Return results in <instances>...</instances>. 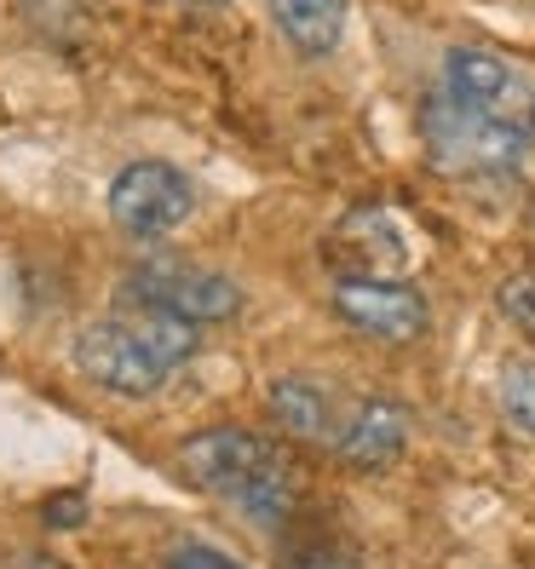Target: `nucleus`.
<instances>
[{"label": "nucleus", "mask_w": 535, "mask_h": 569, "mask_svg": "<svg viewBox=\"0 0 535 569\" xmlns=\"http://www.w3.org/2000/svg\"><path fill=\"white\" fill-rule=\"evenodd\" d=\"M179 472L196 489L242 507L265 529H283L294 518V500H299L294 460L248 426H208V431H196V438H185Z\"/></svg>", "instance_id": "f257e3e1"}, {"label": "nucleus", "mask_w": 535, "mask_h": 569, "mask_svg": "<svg viewBox=\"0 0 535 569\" xmlns=\"http://www.w3.org/2000/svg\"><path fill=\"white\" fill-rule=\"evenodd\" d=\"M420 139L426 156L444 173H466V179H518L524 167V127L489 121L478 110L455 104L449 92H432L420 104Z\"/></svg>", "instance_id": "f03ea898"}, {"label": "nucleus", "mask_w": 535, "mask_h": 569, "mask_svg": "<svg viewBox=\"0 0 535 569\" xmlns=\"http://www.w3.org/2000/svg\"><path fill=\"white\" fill-rule=\"evenodd\" d=\"M127 299L132 306H156V311H174L185 322H230L242 311V288L230 282L214 264H196V259H145L127 271Z\"/></svg>", "instance_id": "7ed1b4c3"}, {"label": "nucleus", "mask_w": 535, "mask_h": 569, "mask_svg": "<svg viewBox=\"0 0 535 569\" xmlns=\"http://www.w3.org/2000/svg\"><path fill=\"white\" fill-rule=\"evenodd\" d=\"M334 299V317L346 328H357L363 340H380V346H409L426 333L432 306L426 293L404 277H363V271H340L328 288Z\"/></svg>", "instance_id": "20e7f679"}, {"label": "nucleus", "mask_w": 535, "mask_h": 569, "mask_svg": "<svg viewBox=\"0 0 535 569\" xmlns=\"http://www.w3.org/2000/svg\"><path fill=\"white\" fill-rule=\"evenodd\" d=\"M190 208H196V190L174 161L145 156V161H127L110 179V219L139 242H156L167 230H179L190 219Z\"/></svg>", "instance_id": "39448f33"}, {"label": "nucleus", "mask_w": 535, "mask_h": 569, "mask_svg": "<svg viewBox=\"0 0 535 569\" xmlns=\"http://www.w3.org/2000/svg\"><path fill=\"white\" fill-rule=\"evenodd\" d=\"M444 92L455 98V104L478 110L489 121H507V127H524L535 121V87L513 70L507 58H495L484 47H455L444 58Z\"/></svg>", "instance_id": "423d86ee"}, {"label": "nucleus", "mask_w": 535, "mask_h": 569, "mask_svg": "<svg viewBox=\"0 0 535 569\" xmlns=\"http://www.w3.org/2000/svg\"><path fill=\"white\" fill-rule=\"evenodd\" d=\"M76 368L98 386V391H110V397H150L161 380H167V368L132 340V328L121 317L110 322H87L76 333Z\"/></svg>", "instance_id": "0eeeda50"}, {"label": "nucleus", "mask_w": 535, "mask_h": 569, "mask_svg": "<svg viewBox=\"0 0 535 569\" xmlns=\"http://www.w3.org/2000/svg\"><path fill=\"white\" fill-rule=\"evenodd\" d=\"M404 443H409V415L397 403H386V397H357V403H346V420H340L328 449L351 472H380V466H392L404 455Z\"/></svg>", "instance_id": "6e6552de"}, {"label": "nucleus", "mask_w": 535, "mask_h": 569, "mask_svg": "<svg viewBox=\"0 0 535 569\" xmlns=\"http://www.w3.org/2000/svg\"><path fill=\"white\" fill-rule=\"evenodd\" d=\"M265 403H271V415H277V426L288 431V438H306V443H334V431H340V420H346L340 397H334L323 380H311V375L271 380Z\"/></svg>", "instance_id": "1a4fd4ad"}, {"label": "nucleus", "mask_w": 535, "mask_h": 569, "mask_svg": "<svg viewBox=\"0 0 535 569\" xmlns=\"http://www.w3.org/2000/svg\"><path fill=\"white\" fill-rule=\"evenodd\" d=\"M271 7L277 36L299 52V58H328L334 47L346 41V0H265Z\"/></svg>", "instance_id": "9d476101"}, {"label": "nucleus", "mask_w": 535, "mask_h": 569, "mask_svg": "<svg viewBox=\"0 0 535 569\" xmlns=\"http://www.w3.org/2000/svg\"><path fill=\"white\" fill-rule=\"evenodd\" d=\"M121 322L132 328V340H139V346L167 368V375H174L179 362H190V357H196V346H202L196 322H185V317H174V311H156V306H132Z\"/></svg>", "instance_id": "9b49d317"}, {"label": "nucleus", "mask_w": 535, "mask_h": 569, "mask_svg": "<svg viewBox=\"0 0 535 569\" xmlns=\"http://www.w3.org/2000/svg\"><path fill=\"white\" fill-rule=\"evenodd\" d=\"M277 558H283V569H357L351 547L340 541L334 523H294L288 518V535H283Z\"/></svg>", "instance_id": "f8f14e48"}, {"label": "nucleus", "mask_w": 535, "mask_h": 569, "mask_svg": "<svg viewBox=\"0 0 535 569\" xmlns=\"http://www.w3.org/2000/svg\"><path fill=\"white\" fill-rule=\"evenodd\" d=\"M501 415L535 438V357H513L501 368Z\"/></svg>", "instance_id": "ddd939ff"}, {"label": "nucleus", "mask_w": 535, "mask_h": 569, "mask_svg": "<svg viewBox=\"0 0 535 569\" xmlns=\"http://www.w3.org/2000/svg\"><path fill=\"white\" fill-rule=\"evenodd\" d=\"M161 569H248L237 552H225L214 541H179L174 552L161 558Z\"/></svg>", "instance_id": "4468645a"}, {"label": "nucleus", "mask_w": 535, "mask_h": 569, "mask_svg": "<svg viewBox=\"0 0 535 569\" xmlns=\"http://www.w3.org/2000/svg\"><path fill=\"white\" fill-rule=\"evenodd\" d=\"M501 311H507L518 328H529V333H535V271L501 282Z\"/></svg>", "instance_id": "2eb2a0df"}, {"label": "nucleus", "mask_w": 535, "mask_h": 569, "mask_svg": "<svg viewBox=\"0 0 535 569\" xmlns=\"http://www.w3.org/2000/svg\"><path fill=\"white\" fill-rule=\"evenodd\" d=\"M47 518H52L58 529H70V523H81V500H76V495H63V500H47Z\"/></svg>", "instance_id": "dca6fc26"}, {"label": "nucleus", "mask_w": 535, "mask_h": 569, "mask_svg": "<svg viewBox=\"0 0 535 569\" xmlns=\"http://www.w3.org/2000/svg\"><path fill=\"white\" fill-rule=\"evenodd\" d=\"M7 569H63V563H58L52 552H18V558H12Z\"/></svg>", "instance_id": "f3484780"}, {"label": "nucleus", "mask_w": 535, "mask_h": 569, "mask_svg": "<svg viewBox=\"0 0 535 569\" xmlns=\"http://www.w3.org/2000/svg\"><path fill=\"white\" fill-rule=\"evenodd\" d=\"M518 179H535V121L524 132V167H518Z\"/></svg>", "instance_id": "a211bd4d"}, {"label": "nucleus", "mask_w": 535, "mask_h": 569, "mask_svg": "<svg viewBox=\"0 0 535 569\" xmlns=\"http://www.w3.org/2000/svg\"><path fill=\"white\" fill-rule=\"evenodd\" d=\"M196 7H219V0H196Z\"/></svg>", "instance_id": "6ab92c4d"}]
</instances>
